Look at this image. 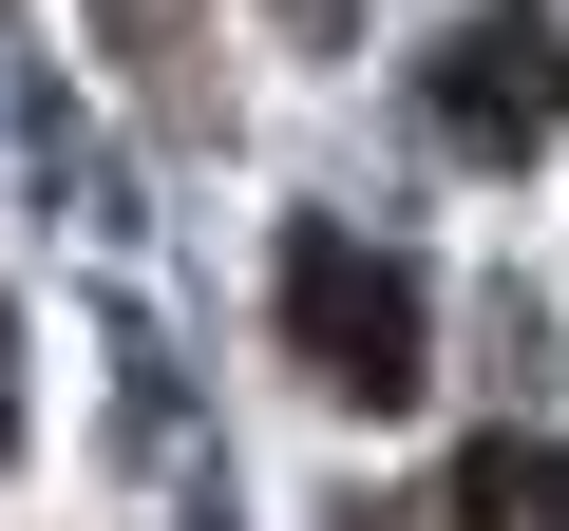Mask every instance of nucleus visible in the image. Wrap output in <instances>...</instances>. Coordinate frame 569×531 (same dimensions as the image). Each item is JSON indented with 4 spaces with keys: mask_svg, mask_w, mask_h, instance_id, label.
<instances>
[{
    "mask_svg": "<svg viewBox=\"0 0 569 531\" xmlns=\"http://www.w3.org/2000/svg\"><path fill=\"white\" fill-rule=\"evenodd\" d=\"M418 114H437V152H531L569 114V20L550 0H475L437 39V77H418Z\"/></svg>",
    "mask_w": 569,
    "mask_h": 531,
    "instance_id": "f03ea898",
    "label": "nucleus"
},
{
    "mask_svg": "<svg viewBox=\"0 0 569 531\" xmlns=\"http://www.w3.org/2000/svg\"><path fill=\"white\" fill-rule=\"evenodd\" d=\"M550 531H569V474H550Z\"/></svg>",
    "mask_w": 569,
    "mask_h": 531,
    "instance_id": "7ed1b4c3",
    "label": "nucleus"
},
{
    "mask_svg": "<svg viewBox=\"0 0 569 531\" xmlns=\"http://www.w3.org/2000/svg\"><path fill=\"white\" fill-rule=\"evenodd\" d=\"M284 361H305L342 418H399L437 380V304H418V266L361 247V228H284Z\"/></svg>",
    "mask_w": 569,
    "mask_h": 531,
    "instance_id": "f257e3e1",
    "label": "nucleus"
}]
</instances>
